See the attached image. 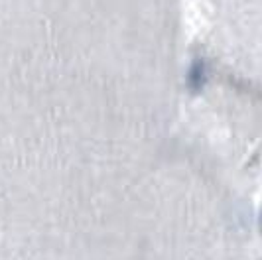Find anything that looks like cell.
<instances>
[{
    "label": "cell",
    "mask_w": 262,
    "mask_h": 260,
    "mask_svg": "<svg viewBox=\"0 0 262 260\" xmlns=\"http://www.w3.org/2000/svg\"><path fill=\"white\" fill-rule=\"evenodd\" d=\"M185 85L191 93H197L203 85H205V63L201 59H195L189 71H187V79H185Z\"/></svg>",
    "instance_id": "1"
}]
</instances>
